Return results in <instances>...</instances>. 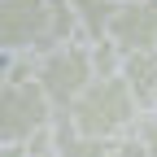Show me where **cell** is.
Listing matches in <instances>:
<instances>
[{
    "label": "cell",
    "instance_id": "6da1fadb",
    "mask_svg": "<svg viewBox=\"0 0 157 157\" xmlns=\"http://www.w3.org/2000/svg\"><path fill=\"white\" fill-rule=\"evenodd\" d=\"M148 109L135 101V92L127 87L122 74L113 78H96V83L78 96V101L66 109V127L74 135H87V140H127V135H135V127H140V118Z\"/></svg>",
    "mask_w": 157,
    "mask_h": 157
},
{
    "label": "cell",
    "instance_id": "7a4b0ae2",
    "mask_svg": "<svg viewBox=\"0 0 157 157\" xmlns=\"http://www.w3.org/2000/svg\"><path fill=\"white\" fill-rule=\"evenodd\" d=\"M57 127V105L35 74V57H13L0 87V140L26 144Z\"/></svg>",
    "mask_w": 157,
    "mask_h": 157
},
{
    "label": "cell",
    "instance_id": "3957f363",
    "mask_svg": "<svg viewBox=\"0 0 157 157\" xmlns=\"http://www.w3.org/2000/svg\"><path fill=\"white\" fill-rule=\"evenodd\" d=\"M35 74H39V83H44V92L52 96V105L66 113L78 96L96 83L92 44L87 39H74V44H57L48 52H39L35 57Z\"/></svg>",
    "mask_w": 157,
    "mask_h": 157
},
{
    "label": "cell",
    "instance_id": "277c9868",
    "mask_svg": "<svg viewBox=\"0 0 157 157\" xmlns=\"http://www.w3.org/2000/svg\"><path fill=\"white\" fill-rule=\"evenodd\" d=\"M0 48L39 57L52 48V0H0Z\"/></svg>",
    "mask_w": 157,
    "mask_h": 157
},
{
    "label": "cell",
    "instance_id": "5b68a950",
    "mask_svg": "<svg viewBox=\"0 0 157 157\" xmlns=\"http://www.w3.org/2000/svg\"><path fill=\"white\" fill-rule=\"evenodd\" d=\"M109 39L122 52L157 48V0H118V13L109 22Z\"/></svg>",
    "mask_w": 157,
    "mask_h": 157
},
{
    "label": "cell",
    "instance_id": "8992f818",
    "mask_svg": "<svg viewBox=\"0 0 157 157\" xmlns=\"http://www.w3.org/2000/svg\"><path fill=\"white\" fill-rule=\"evenodd\" d=\"M122 78L127 87L135 92V101L144 109L157 105V48H140V52H127L122 57Z\"/></svg>",
    "mask_w": 157,
    "mask_h": 157
},
{
    "label": "cell",
    "instance_id": "52a82bcc",
    "mask_svg": "<svg viewBox=\"0 0 157 157\" xmlns=\"http://www.w3.org/2000/svg\"><path fill=\"white\" fill-rule=\"evenodd\" d=\"M70 9L78 13V26H83L87 44H101L109 39V22L118 13V0H70Z\"/></svg>",
    "mask_w": 157,
    "mask_h": 157
},
{
    "label": "cell",
    "instance_id": "ba28073f",
    "mask_svg": "<svg viewBox=\"0 0 157 157\" xmlns=\"http://www.w3.org/2000/svg\"><path fill=\"white\" fill-rule=\"evenodd\" d=\"M0 157H61V140L48 131V135H35L26 144H5Z\"/></svg>",
    "mask_w": 157,
    "mask_h": 157
},
{
    "label": "cell",
    "instance_id": "9c48e42d",
    "mask_svg": "<svg viewBox=\"0 0 157 157\" xmlns=\"http://www.w3.org/2000/svg\"><path fill=\"white\" fill-rule=\"evenodd\" d=\"M109 140H87V135H74L70 127L61 131V157H105Z\"/></svg>",
    "mask_w": 157,
    "mask_h": 157
},
{
    "label": "cell",
    "instance_id": "30bf717a",
    "mask_svg": "<svg viewBox=\"0 0 157 157\" xmlns=\"http://www.w3.org/2000/svg\"><path fill=\"white\" fill-rule=\"evenodd\" d=\"M135 140H140V144H144V148L157 157V113H153V109L140 118V127H135Z\"/></svg>",
    "mask_w": 157,
    "mask_h": 157
},
{
    "label": "cell",
    "instance_id": "8fae6325",
    "mask_svg": "<svg viewBox=\"0 0 157 157\" xmlns=\"http://www.w3.org/2000/svg\"><path fill=\"white\" fill-rule=\"evenodd\" d=\"M105 157H153V153H148L140 140H135V135H127V140H113Z\"/></svg>",
    "mask_w": 157,
    "mask_h": 157
},
{
    "label": "cell",
    "instance_id": "7c38bea8",
    "mask_svg": "<svg viewBox=\"0 0 157 157\" xmlns=\"http://www.w3.org/2000/svg\"><path fill=\"white\" fill-rule=\"evenodd\" d=\"M153 113H157V105H153Z\"/></svg>",
    "mask_w": 157,
    "mask_h": 157
}]
</instances>
